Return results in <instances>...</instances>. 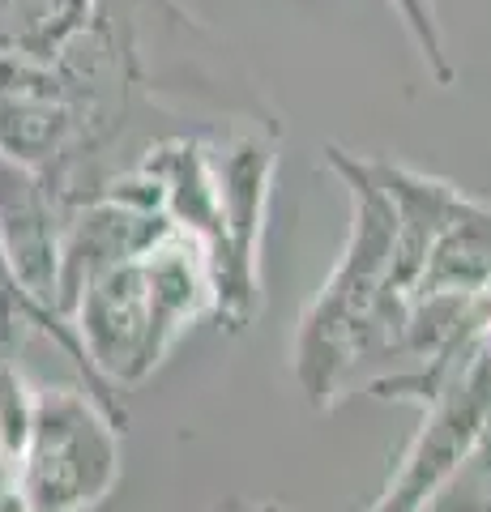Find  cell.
<instances>
[{
    "label": "cell",
    "instance_id": "6da1fadb",
    "mask_svg": "<svg viewBox=\"0 0 491 512\" xmlns=\"http://www.w3.org/2000/svg\"><path fill=\"white\" fill-rule=\"evenodd\" d=\"M402 13L406 30L415 35V43L423 47V56L436 64L440 77H449V64H445V47H440V22H436V5L432 0H393Z\"/></svg>",
    "mask_w": 491,
    "mask_h": 512
},
{
    "label": "cell",
    "instance_id": "7a4b0ae2",
    "mask_svg": "<svg viewBox=\"0 0 491 512\" xmlns=\"http://www.w3.org/2000/svg\"><path fill=\"white\" fill-rule=\"evenodd\" d=\"M0 5H5V0H0Z\"/></svg>",
    "mask_w": 491,
    "mask_h": 512
}]
</instances>
